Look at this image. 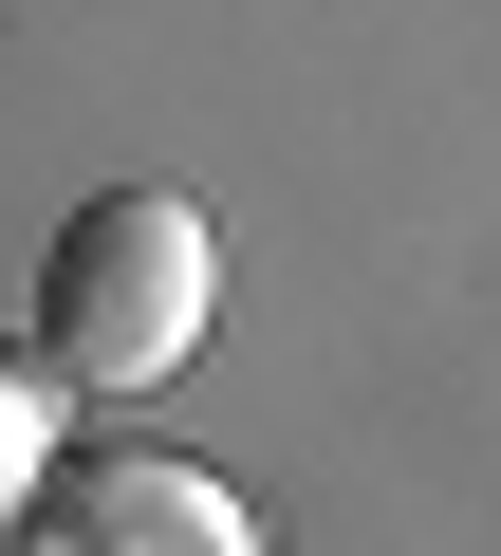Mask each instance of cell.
Listing matches in <instances>:
<instances>
[{
  "instance_id": "1",
  "label": "cell",
  "mask_w": 501,
  "mask_h": 556,
  "mask_svg": "<svg viewBox=\"0 0 501 556\" xmlns=\"http://www.w3.org/2000/svg\"><path fill=\"white\" fill-rule=\"evenodd\" d=\"M223 316V241L186 186H93L38 260V371L57 390H167Z\"/></svg>"
},
{
  "instance_id": "2",
  "label": "cell",
  "mask_w": 501,
  "mask_h": 556,
  "mask_svg": "<svg viewBox=\"0 0 501 556\" xmlns=\"http://www.w3.org/2000/svg\"><path fill=\"white\" fill-rule=\"evenodd\" d=\"M20 556H261V519H241V482H204L167 445H112V464H75L38 501Z\"/></svg>"
},
{
  "instance_id": "3",
  "label": "cell",
  "mask_w": 501,
  "mask_h": 556,
  "mask_svg": "<svg viewBox=\"0 0 501 556\" xmlns=\"http://www.w3.org/2000/svg\"><path fill=\"white\" fill-rule=\"evenodd\" d=\"M57 482H75V464H57V371H38V353H0V538H38Z\"/></svg>"
}]
</instances>
